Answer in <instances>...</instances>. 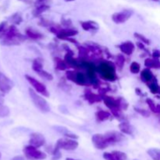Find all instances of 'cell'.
Instances as JSON below:
<instances>
[{
	"instance_id": "obj_1",
	"label": "cell",
	"mask_w": 160,
	"mask_h": 160,
	"mask_svg": "<svg viewBox=\"0 0 160 160\" xmlns=\"http://www.w3.org/2000/svg\"><path fill=\"white\" fill-rule=\"evenodd\" d=\"M26 39V38L18 31L15 25L8 26L7 28L0 34L1 44L6 46L18 45Z\"/></svg>"
},
{
	"instance_id": "obj_2",
	"label": "cell",
	"mask_w": 160,
	"mask_h": 160,
	"mask_svg": "<svg viewBox=\"0 0 160 160\" xmlns=\"http://www.w3.org/2000/svg\"><path fill=\"white\" fill-rule=\"evenodd\" d=\"M96 71L105 81H115L117 79L115 66L109 61L102 62L98 67H96Z\"/></svg>"
},
{
	"instance_id": "obj_3",
	"label": "cell",
	"mask_w": 160,
	"mask_h": 160,
	"mask_svg": "<svg viewBox=\"0 0 160 160\" xmlns=\"http://www.w3.org/2000/svg\"><path fill=\"white\" fill-rule=\"evenodd\" d=\"M28 92H29V95L31 97V101L41 112L43 113H47V112H50L51 109H50L49 104L45 98H43V97L36 93L35 91L33 90L32 88H29Z\"/></svg>"
},
{
	"instance_id": "obj_4",
	"label": "cell",
	"mask_w": 160,
	"mask_h": 160,
	"mask_svg": "<svg viewBox=\"0 0 160 160\" xmlns=\"http://www.w3.org/2000/svg\"><path fill=\"white\" fill-rule=\"evenodd\" d=\"M67 78L70 81H73L75 84L81 86H86L88 84H90L88 78L87 74L83 72H77L73 70H69L67 72Z\"/></svg>"
},
{
	"instance_id": "obj_5",
	"label": "cell",
	"mask_w": 160,
	"mask_h": 160,
	"mask_svg": "<svg viewBox=\"0 0 160 160\" xmlns=\"http://www.w3.org/2000/svg\"><path fill=\"white\" fill-rule=\"evenodd\" d=\"M25 157L28 160H43L46 159L47 156L45 152L38 149L33 145H28L23 148Z\"/></svg>"
},
{
	"instance_id": "obj_6",
	"label": "cell",
	"mask_w": 160,
	"mask_h": 160,
	"mask_svg": "<svg viewBox=\"0 0 160 160\" xmlns=\"http://www.w3.org/2000/svg\"><path fill=\"white\" fill-rule=\"evenodd\" d=\"M78 147V142L75 139L60 138L57 141L55 148L56 149H63L67 151H73Z\"/></svg>"
},
{
	"instance_id": "obj_7",
	"label": "cell",
	"mask_w": 160,
	"mask_h": 160,
	"mask_svg": "<svg viewBox=\"0 0 160 160\" xmlns=\"http://www.w3.org/2000/svg\"><path fill=\"white\" fill-rule=\"evenodd\" d=\"M25 78H26L27 81L29 82V84L32 86L33 88L34 89L35 92H37L38 93L41 94V95H42L43 96H45V97L49 96V92H48V90H47L45 84H43L42 82L38 81V80H36L35 78H33V77L30 76V75L26 74L25 75Z\"/></svg>"
},
{
	"instance_id": "obj_8",
	"label": "cell",
	"mask_w": 160,
	"mask_h": 160,
	"mask_svg": "<svg viewBox=\"0 0 160 160\" xmlns=\"http://www.w3.org/2000/svg\"><path fill=\"white\" fill-rule=\"evenodd\" d=\"M50 31L52 32L56 35V37L61 40H67L70 38H72L73 36L77 35L78 34V31L75 29H56L55 28H50Z\"/></svg>"
},
{
	"instance_id": "obj_9",
	"label": "cell",
	"mask_w": 160,
	"mask_h": 160,
	"mask_svg": "<svg viewBox=\"0 0 160 160\" xmlns=\"http://www.w3.org/2000/svg\"><path fill=\"white\" fill-rule=\"evenodd\" d=\"M104 135L109 146V145H113L115 144L119 143V142H122L124 139V136H123L122 133L115 131H108Z\"/></svg>"
},
{
	"instance_id": "obj_10",
	"label": "cell",
	"mask_w": 160,
	"mask_h": 160,
	"mask_svg": "<svg viewBox=\"0 0 160 160\" xmlns=\"http://www.w3.org/2000/svg\"><path fill=\"white\" fill-rule=\"evenodd\" d=\"M13 82L0 71V92L3 94L9 93L13 88Z\"/></svg>"
},
{
	"instance_id": "obj_11",
	"label": "cell",
	"mask_w": 160,
	"mask_h": 160,
	"mask_svg": "<svg viewBox=\"0 0 160 160\" xmlns=\"http://www.w3.org/2000/svg\"><path fill=\"white\" fill-rule=\"evenodd\" d=\"M133 15V11L130 9H125L119 12H115L112 14V20L116 23H123L128 21L131 16Z\"/></svg>"
},
{
	"instance_id": "obj_12",
	"label": "cell",
	"mask_w": 160,
	"mask_h": 160,
	"mask_svg": "<svg viewBox=\"0 0 160 160\" xmlns=\"http://www.w3.org/2000/svg\"><path fill=\"white\" fill-rule=\"evenodd\" d=\"M92 142L94 146H95L97 149L103 150L109 147V145H108L107 142H106L104 134H94L92 138Z\"/></svg>"
},
{
	"instance_id": "obj_13",
	"label": "cell",
	"mask_w": 160,
	"mask_h": 160,
	"mask_svg": "<svg viewBox=\"0 0 160 160\" xmlns=\"http://www.w3.org/2000/svg\"><path fill=\"white\" fill-rule=\"evenodd\" d=\"M29 142L31 145H33L36 148H40L45 144V138L44 135L40 133H33L31 134Z\"/></svg>"
},
{
	"instance_id": "obj_14",
	"label": "cell",
	"mask_w": 160,
	"mask_h": 160,
	"mask_svg": "<svg viewBox=\"0 0 160 160\" xmlns=\"http://www.w3.org/2000/svg\"><path fill=\"white\" fill-rule=\"evenodd\" d=\"M103 158L106 160H127L128 156L124 152L120 151H113L112 152H105Z\"/></svg>"
},
{
	"instance_id": "obj_15",
	"label": "cell",
	"mask_w": 160,
	"mask_h": 160,
	"mask_svg": "<svg viewBox=\"0 0 160 160\" xmlns=\"http://www.w3.org/2000/svg\"><path fill=\"white\" fill-rule=\"evenodd\" d=\"M119 48L120 49V51L123 53V54L127 55V56H131L134 51V48H135V45H134V43L130 41L128 42H123L122 44H120L119 45Z\"/></svg>"
},
{
	"instance_id": "obj_16",
	"label": "cell",
	"mask_w": 160,
	"mask_h": 160,
	"mask_svg": "<svg viewBox=\"0 0 160 160\" xmlns=\"http://www.w3.org/2000/svg\"><path fill=\"white\" fill-rule=\"evenodd\" d=\"M84 98L90 104H93V103L99 102L102 99V97L100 96L99 95L93 93L91 91H86L85 94H84Z\"/></svg>"
},
{
	"instance_id": "obj_17",
	"label": "cell",
	"mask_w": 160,
	"mask_h": 160,
	"mask_svg": "<svg viewBox=\"0 0 160 160\" xmlns=\"http://www.w3.org/2000/svg\"><path fill=\"white\" fill-rule=\"evenodd\" d=\"M154 75H153L152 72L150 70L149 68H145L141 72V78H142V81L146 84L149 83L152 80L154 79Z\"/></svg>"
},
{
	"instance_id": "obj_18",
	"label": "cell",
	"mask_w": 160,
	"mask_h": 160,
	"mask_svg": "<svg viewBox=\"0 0 160 160\" xmlns=\"http://www.w3.org/2000/svg\"><path fill=\"white\" fill-rule=\"evenodd\" d=\"M25 34H26L27 37L30 38L31 39H34V40L42 39L44 36L42 33L38 31L37 30L33 29V28H28V29H26Z\"/></svg>"
},
{
	"instance_id": "obj_19",
	"label": "cell",
	"mask_w": 160,
	"mask_h": 160,
	"mask_svg": "<svg viewBox=\"0 0 160 160\" xmlns=\"http://www.w3.org/2000/svg\"><path fill=\"white\" fill-rule=\"evenodd\" d=\"M81 27L84 31H96L98 29V25L96 22L88 20V21H84L81 23Z\"/></svg>"
},
{
	"instance_id": "obj_20",
	"label": "cell",
	"mask_w": 160,
	"mask_h": 160,
	"mask_svg": "<svg viewBox=\"0 0 160 160\" xmlns=\"http://www.w3.org/2000/svg\"><path fill=\"white\" fill-rule=\"evenodd\" d=\"M119 129L120 130V131H121L123 134H130V135H131V134H133V131H134V129H133L132 127L130 125V123L125 121L122 122L121 123L119 124Z\"/></svg>"
},
{
	"instance_id": "obj_21",
	"label": "cell",
	"mask_w": 160,
	"mask_h": 160,
	"mask_svg": "<svg viewBox=\"0 0 160 160\" xmlns=\"http://www.w3.org/2000/svg\"><path fill=\"white\" fill-rule=\"evenodd\" d=\"M145 66L147 68H160V61L158 59H146Z\"/></svg>"
},
{
	"instance_id": "obj_22",
	"label": "cell",
	"mask_w": 160,
	"mask_h": 160,
	"mask_svg": "<svg viewBox=\"0 0 160 160\" xmlns=\"http://www.w3.org/2000/svg\"><path fill=\"white\" fill-rule=\"evenodd\" d=\"M95 117H96L97 120L98 121H105V120H107L110 118L111 114L109 113V112L107 111H104V110H99L95 113Z\"/></svg>"
},
{
	"instance_id": "obj_23",
	"label": "cell",
	"mask_w": 160,
	"mask_h": 160,
	"mask_svg": "<svg viewBox=\"0 0 160 160\" xmlns=\"http://www.w3.org/2000/svg\"><path fill=\"white\" fill-rule=\"evenodd\" d=\"M147 85H148V88L150 89V91H151L152 94H157L159 92L160 87L159 84H158L157 80H156V78H154V79L152 80L149 83H148Z\"/></svg>"
},
{
	"instance_id": "obj_24",
	"label": "cell",
	"mask_w": 160,
	"mask_h": 160,
	"mask_svg": "<svg viewBox=\"0 0 160 160\" xmlns=\"http://www.w3.org/2000/svg\"><path fill=\"white\" fill-rule=\"evenodd\" d=\"M48 9H49V6L48 4L38 5V6H36L35 9L33 11V14H34V17H38V16H40L41 14L43 13L46 10H48Z\"/></svg>"
},
{
	"instance_id": "obj_25",
	"label": "cell",
	"mask_w": 160,
	"mask_h": 160,
	"mask_svg": "<svg viewBox=\"0 0 160 160\" xmlns=\"http://www.w3.org/2000/svg\"><path fill=\"white\" fill-rule=\"evenodd\" d=\"M32 69L36 73L43 70V61L40 58H36L32 62Z\"/></svg>"
},
{
	"instance_id": "obj_26",
	"label": "cell",
	"mask_w": 160,
	"mask_h": 160,
	"mask_svg": "<svg viewBox=\"0 0 160 160\" xmlns=\"http://www.w3.org/2000/svg\"><path fill=\"white\" fill-rule=\"evenodd\" d=\"M55 62H56V68L59 70H66L68 67L66 61L59 57L55 58Z\"/></svg>"
},
{
	"instance_id": "obj_27",
	"label": "cell",
	"mask_w": 160,
	"mask_h": 160,
	"mask_svg": "<svg viewBox=\"0 0 160 160\" xmlns=\"http://www.w3.org/2000/svg\"><path fill=\"white\" fill-rule=\"evenodd\" d=\"M10 21L12 22L13 24L19 25L20 24L22 21H23V18H22V16L20 15V13L19 12H16V13L12 14L10 17Z\"/></svg>"
},
{
	"instance_id": "obj_28",
	"label": "cell",
	"mask_w": 160,
	"mask_h": 160,
	"mask_svg": "<svg viewBox=\"0 0 160 160\" xmlns=\"http://www.w3.org/2000/svg\"><path fill=\"white\" fill-rule=\"evenodd\" d=\"M9 115V109L0 102V117H6Z\"/></svg>"
},
{
	"instance_id": "obj_29",
	"label": "cell",
	"mask_w": 160,
	"mask_h": 160,
	"mask_svg": "<svg viewBox=\"0 0 160 160\" xmlns=\"http://www.w3.org/2000/svg\"><path fill=\"white\" fill-rule=\"evenodd\" d=\"M148 154L152 158L153 160H159L160 159V151L155 148H151L148 150Z\"/></svg>"
},
{
	"instance_id": "obj_30",
	"label": "cell",
	"mask_w": 160,
	"mask_h": 160,
	"mask_svg": "<svg viewBox=\"0 0 160 160\" xmlns=\"http://www.w3.org/2000/svg\"><path fill=\"white\" fill-rule=\"evenodd\" d=\"M38 74L41 77V78H44V79L47 80V81H52L53 80V76L49 73L48 72L45 71V70H42L41 71L38 72Z\"/></svg>"
},
{
	"instance_id": "obj_31",
	"label": "cell",
	"mask_w": 160,
	"mask_h": 160,
	"mask_svg": "<svg viewBox=\"0 0 160 160\" xmlns=\"http://www.w3.org/2000/svg\"><path fill=\"white\" fill-rule=\"evenodd\" d=\"M141 66L138 62H133L131 64V67H130V70L132 73L134 74H136V73H138L140 72Z\"/></svg>"
},
{
	"instance_id": "obj_32",
	"label": "cell",
	"mask_w": 160,
	"mask_h": 160,
	"mask_svg": "<svg viewBox=\"0 0 160 160\" xmlns=\"http://www.w3.org/2000/svg\"><path fill=\"white\" fill-rule=\"evenodd\" d=\"M116 61H117V67H119L120 70H121L125 63V57L123 56V55L119 54L118 56H117V59H116Z\"/></svg>"
},
{
	"instance_id": "obj_33",
	"label": "cell",
	"mask_w": 160,
	"mask_h": 160,
	"mask_svg": "<svg viewBox=\"0 0 160 160\" xmlns=\"http://www.w3.org/2000/svg\"><path fill=\"white\" fill-rule=\"evenodd\" d=\"M134 36H135L140 42H143L144 44H146V45H149L150 44V41L148 40L147 38H145V36L142 35V34H139V33H134Z\"/></svg>"
},
{
	"instance_id": "obj_34",
	"label": "cell",
	"mask_w": 160,
	"mask_h": 160,
	"mask_svg": "<svg viewBox=\"0 0 160 160\" xmlns=\"http://www.w3.org/2000/svg\"><path fill=\"white\" fill-rule=\"evenodd\" d=\"M146 102H147V104L148 105V107L150 108V109H151L152 112H156V105L155 104L154 101H153V100H152L151 98H147Z\"/></svg>"
},
{
	"instance_id": "obj_35",
	"label": "cell",
	"mask_w": 160,
	"mask_h": 160,
	"mask_svg": "<svg viewBox=\"0 0 160 160\" xmlns=\"http://www.w3.org/2000/svg\"><path fill=\"white\" fill-rule=\"evenodd\" d=\"M54 129L56 130V131H57V132L60 133V134H63V135H65L66 134H67V133L69 132L68 130H67L66 128H63V127L56 126V127H54Z\"/></svg>"
},
{
	"instance_id": "obj_36",
	"label": "cell",
	"mask_w": 160,
	"mask_h": 160,
	"mask_svg": "<svg viewBox=\"0 0 160 160\" xmlns=\"http://www.w3.org/2000/svg\"><path fill=\"white\" fill-rule=\"evenodd\" d=\"M134 109H135V111L137 112H138L139 114H141L142 116H143V117H148L150 116V113L148 112V111L145 110V109H139V108H134Z\"/></svg>"
},
{
	"instance_id": "obj_37",
	"label": "cell",
	"mask_w": 160,
	"mask_h": 160,
	"mask_svg": "<svg viewBox=\"0 0 160 160\" xmlns=\"http://www.w3.org/2000/svg\"><path fill=\"white\" fill-rule=\"evenodd\" d=\"M8 24H7V22L6 21H2L0 23V34L5 31V30L7 28Z\"/></svg>"
},
{
	"instance_id": "obj_38",
	"label": "cell",
	"mask_w": 160,
	"mask_h": 160,
	"mask_svg": "<svg viewBox=\"0 0 160 160\" xmlns=\"http://www.w3.org/2000/svg\"><path fill=\"white\" fill-rule=\"evenodd\" d=\"M152 56L155 59H159V58H160V51L157 49L154 50L152 52Z\"/></svg>"
},
{
	"instance_id": "obj_39",
	"label": "cell",
	"mask_w": 160,
	"mask_h": 160,
	"mask_svg": "<svg viewBox=\"0 0 160 160\" xmlns=\"http://www.w3.org/2000/svg\"><path fill=\"white\" fill-rule=\"evenodd\" d=\"M137 45L139 48H141V49L144 50V51H145V52H148V50L146 49V48H145V45H144L143 42H138Z\"/></svg>"
},
{
	"instance_id": "obj_40",
	"label": "cell",
	"mask_w": 160,
	"mask_h": 160,
	"mask_svg": "<svg viewBox=\"0 0 160 160\" xmlns=\"http://www.w3.org/2000/svg\"><path fill=\"white\" fill-rule=\"evenodd\" d=\"M48 2V0H35V5L36 6H38V5L47 4Z\"/></svg>"
},
{
	"instance_id": "obj_41",
	"label": "cell",
	"mask_w": 160,
	"mask_h": 160,
	"mask_svg": "<svg viewBox=\"0 0 160 160\" xmlns=\"http://www.w3.org/2000/svg\"><path fill=\"white\" fill-rule=\"evenodd\" d=\"M62 25H64V26L68 27L71 24V21H70V20H65V19H63V20H62Z\"/></svg>"
},
{
	"instance_id": "obj_42",
	"label": "cell",
	"mask_w": 160,
	"mask_h": 160,
	"mask_svg": "<svg viewBox=\"0 0 160 160\" xmlns=\"http://www.w3.org/2000/svg\"><path fill=\"white\" fill-rule=\"evenodd\" d=\"M20 2H23L26 3V4H31L33 2L32 0H19Z\"/></svg>"
},
{
	"instance_id": "obj_43",
	"label": "cell",
	"mask_w": 160,
	"mask_h": 160,
	"mask_svg": "<svg viewBox=\"0 0 160 160\" xmlns=\"http://www.w3.org/2000/svg\"><path fill=\"white\" fill-rule=\"evenodd\" d=\"M12 160H24V159L22 156H16V157H14L12 159Z\"/></svg>"
},
{
	"instance_id": "obj_44",
	"label": "cell",
	"mask_w": 160,
	"mask_h": 160,
	"mask_svg": "<svg viewBox=\"0 0 160 160\" xmlns=\"http://www.w3.org/2000/svg\"><path fill=\"white\" fill-rule=\"evenodd\" d=\"M156 112H160V105H156Z\"/></svg>"
},
{
	"instance_id": "obj_45",
	"label": "cell",
	"mask_w": 160,
	"mask_h": 160,
	"mask_svg": "<svg viewBox=\"0 0 160 160\" xmlns=\"http://www.w3.org/2000/svg\"><path fill=\"white\" fill-rule=\"evenodd\" d=\"M66 160H80V159H73V158H67Z\"/></svg>"
},
{
	"instance_id": "obj_46",
	"label": "cell",
	"mask_w": 160,
	"mask_h": 160,
	"mask_svg": "<svg viewBox=\"0 0 160 160\" xmlns=\"http://www.w3.org/2000/svg\"><path fill=\"white\" fill-rule=\"evenodd\" d=\"M66 1H67V2H71V1H73V0H66Z\"/></svg>"
},
{
	"instance_id": "obj_47",
	"label": "cell",
	"mask_w": 160,
	"mask_h": 160,
	"mask_svg": "<svg viewBox=\"0 0 160 160\" xmlns=\"http://www.w3.org/2000/svg\"><path fill=\"white\" fill-rule=\"evenodd\" d=\"M153 1H157L158 2V1H159V0H153Z\"/></svg>"
},
{
	"instance_id": "obj_48",
	"label": "cell",
	"mask_w": 160,
	"mask_h": 160,
	"mask_svg": "<svg viewBox=\"0 0 160 160\" xmlns=\"http://www.w3.org/2000/svg\"><path fill=\"white\" fill-rule=\"evenodd\" d=\"M0 159H1V152H0Z\"/></svg>"
},
{
	"instance_id": "obj_49",
	"label": "cell",
	"mask_w": 160,
	"mask_h": 160,
	"mask_svg": "<svg viewBox=\"0 0 160 160\" xmlns=\"http://www.w3.org/2000/svg\"><path fill=\"white\" fill-rule=\"evenodd\" d=\"M159 93L160 94V88H159Z\"/></svg>"
},
{
	"instance_id": "obj_50",
	"label": "cell",
	"mask_w": 160,
	"mask_h": 160,
	"mask_svg": "<svg viewBox=\"0 0 160 160\" xmlns=\"http://www.w3.org/2000/svg\"><path fill=\"white\" fill-rule=\"evenodd\" d=\"M134 160H138V159H134Z\"/></svg>"
},
{
	"instance_id": "obj_51",
	"label": "cell",
	"mask_w": 160,
	"mask_h": 160,
	"mask_svg": "<svg viewBox=\"0 0 160 160\" xmlns=\"http://www.w3.org/2000/svg\"><path fill=\"white\" fill-rule=\"evenodd\" d=\"M0 96H1V95H0Z\"/></svg>"
}]
</instances>
